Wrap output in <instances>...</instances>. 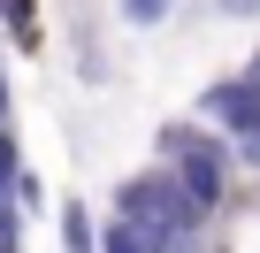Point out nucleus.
<instances>
[{"mask_svg": "<svg viewBox=\"0 0 260 253\" xmlns=\"http://www.w3.org/2000/svg\"><path fill=\"white\" fill-rule=\"evenodd\" d=\"M237 253H260V207H252V215H237Z\"/></svg>", "mask_w": 260, "mask_h": 253, "instance_id": "nucleus-11", "label": "nucleus"}, {"mask_svg": "<svg viewBox=\"0 0 260 253\" xmlns=\"http://www.w3.org/2000/svg\"><path fill=\"white\" fill-rule=\"evenodd\" d=\"M199 115H207V131H222V138H237V131H252L260 123V85L237 69V77H214L207 92H199Z\"/></svg>", "mask_w": 260, "mask_h": 253, "instance_id": "nucleus-3", "label": "nucleus"}, {"mask_svg": "<svg viewBox=\"0 0 260 253\" xmlns=\"http://www.w3.org/2000/svg\"><path fill=\"white\" fill-rule=\"evenodd\" d=\"M245 77H252V85H260V54H252V62H245Z\"/></svg>", "mask_w": 260, "mask_h": 253, "instance_id": "nucleus-13", "label": "nucleus"}, {"mask_svg": "<svg viewBox=\"0 0 260 253\" xmlns=\"http://www.w3.org/2000/svg\"><path fill=\"white\" fill-rule=\"evenodd\" d=\"M214 16H230V23H260V0H214Z\"/></svg>", "mask_w": 260, "mask_h": 253, "instance_id": "nucleus-10", "label": "nucleus"}, {"mask_svg": "<svg viewBox=\"0 0 260 253\" xmlns=\"http://www.w3.org/2000/svg\"><path fill=\"white\" fill-rule=\"evenodd\" d=\"M169 16H176V0H122V23H138V31H153Z\"/></svg>", "mask_w": 260, "mask_h": 253, "instance_id": "nucleus-7", "label": "nucleus"}, {"mask_svg": "<svg viewBox=\"0 0 260 253\" xmlns=\"http://www.w3.org/2000/svg\"><path fill=\"white\" fill-rule=\"evenodd\" d=\"M115 215H122V222H138L161 253H169V245H184V238H207V222H214V215H207V207H199L169 169L122 177V184H115Z\"/></svg>", "mask_w": 260, "mask_h": 253, "instance_id": "nucleus-1", "label": "nucleus"}, {"mask_svg": "<svg viewBox=\"0 0 260 253\" xmlns=\"http://www.w3.org/2000/svg\"><path fill=\"white\" fill-rule=\"evenodd\" d=\"M230 161H245V169H260V123H252V131H237V138H230Z\"/></svg>", "mask_w": 260, "mask_h": 253, "instance_id": "nucleus-9", "label": "nucleus"}, {"mask_svg": "<svg viewBox=\"0 0 260 253\" xmlns=\"http://www.w3.org/2000/svg\"><path fill=\"white\" fill-rule=\"evenodd\" d=\"M0 123H8V77H0Z\"/></svg>", "mask_w": 260, "mask_h": 253, "instance_id": "nucleus-12", "label": "nucleus"}, {"mask_svg": "<svg viewBox=\"0 0 260 253\" xmlns=\"http://www.w3.org/2000/svg\"><path fill=\"white\" fill-rule=\"evenodd\" d=\"M16 169H23V154H16V131L0 123V192H8V200H16Z\"/></svg>", "mask_w": 260, "mask_h": 253, "instance_id": "nucleus-8", "label": "nucleus"}, {"mask_svg": "<svg viewBox=\"0 0 260 253\" xmlns=\"http://www.w3.org/2000/svg\"><path fill=\"white\" fill-rule=\"evenodd\" d=\"M61 253H92V207L61 200Z\"/></svg>", "mask_w": 260, "mask_h": 253, "instance_id": "nucleus-6", "label": "nucleus"}, {"mask_svg": "<svg viewBox=\"0 0 260 253\" xmlns=\"http://www.w3.org/2000/svg\"><path fill=\"white\" fill-rule=\"evenodd\" d=\"M153 154H161V169H169L207 215L230 200L237 161H230V138H222V131H207V123H161V131H153Z\"/></svg>", "mask_w": 260, "mask_h": 253, "instance_id": "nucleus-2", "label": "nucleus"}, {"mask_svg": "<svg viewBox=\"0 0 260 253\" xmlns=\"http://www.w3.org/2000/svg\"><path fill=\"white\" fill-rule=\"evenodd\" d=\"M92 253H161V245H153L138 222H122V215H115L107 230H92Z\"/></svg>", "mask_w": 260, "mask_h": 253, "instance_id": "nucleus-5", "label": "nucleus"}, {"mask_svg": "<svg viewBox=\"0 0 260 253\" xmlns=\"http://www.w3.org/2000/svg\"><path fill=\"white\" fill-rule=\"evenodd\" d=\"M0 23H8L16 54H39V0H0Z\"/></svg>", "mask_w": 260, "mask_h": 253, "instance_id": "nucleus-4", "label": "nucleus"}]
</instances>
